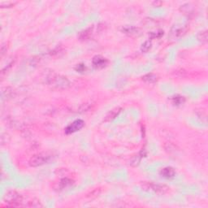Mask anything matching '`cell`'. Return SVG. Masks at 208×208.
I'll use <instances>...</instances> for the list:
<instances>
[{
  "label": "cell",
  "instance_id": "obj_1",
  "mask_svg": "<svg viewBox=\"0 0 208 208\" xmlns=\"http://www.w3.org/2000/svg\"><path fill=\"white\" fill-rule=\"evenodd\" d=\"M46 83L51 88L55 90H66L71 85L68 78L54 72L46 76Z\"/></svg>",
  "mask_w": 208,
  "mask_h": 208
},
{
  "label": "cell",
  "instance_id": "obj_2",
  "mask_svg": "<svg viewBox=\"0 0 208 208\" xmlns=\"http://www.w3.org/2000/svg\"><path fill=\"white\" fill-rule=\"evenodd\" d=\"M5 201L10 206H21L23 202L22 195L14 190H10L5 195Z\"/></svg>",
  "mask_w": 208,
  "mask_h": 208
},
{
  "label": "cell",
  "instance_id": "obj_3",
  "mask_svg": "<svg viewBox=\"0 0 208 208\" xmlns=\"http://www.w3.org/2000/svg\"><path fill=\"white\" fill-rule=\"evenodd\" d=\"M52 155L48 153H40L34 155L29 160V165L31 167H39L48 164L51 160Z\"/></svg>",
  "mask_w": 208,
  "mask_h": 208
},
{
  "label": "cell",
  "instance_id": "obj_4",
  "mask_svg": "<svg viewBox=\"0 0 208 208\" xmlns=\"http://www.w3.org/2000/svg\"><path fill=\"white\" fill-rule=\"evenodd\" d=\"M85 125V122L82 120H76L70 124L65 128V133L72 134L81 129Z\"/></svg>",
  "mask_w": 208,
  "mask_h": 208
},
{
  "label": "cell",
  "instance_id": "obj_5",
  "mask_svg": "<svg viewBox=\"0 0 208 208\" xmlns=\"http://www.w3.org/2000/svg\"><path fill=\"white\" fill-rule=\"evenodd\" d=\"M144 188L148 189V190L153 191L156 194H164L168 190V187L164 185L153 184V183H146L144 185Z\"/></svg>",
  "mask_w": 208,
  "mask_h": 208
},
{
  "label": "cell",
  "instance_id": "obj_6",
  "mask_svg": "<svg viewBox=\"0 0 208 208\" xmlns=\"http://www.w3.org/2000/svg\"><path fill=\"white\" fill-rule=\"evenodd\" d=\"M93 65L96 68H103L107 64V60L100 55L94 56L92 60Z\"/></svg>",
  "mask_w": 208,
  "mask_h": 208
},
{
  "label": "cell",
  "instance_id": "obj_7",
  "mask_svg": "<svg viewBox=\"0 0 208 208\" xmlns=\"http://www.w3.org/2000/svg\"><path fill=\"white\" fill-rule=\"evenodd\" d=\"M160 175L165 179H168V180H170L172 179L176 176V172L171 167H167V168H163L161 172H160Z\"/></svg>",
  "mask_w": 208,
  "mask_h": 208
},
{
  "label": "cell",
  "instance_id": "obj_8",
  "mask_svg": "<svg viewBox=\"0 0 208 208\" xmlns=\"http://www.w3.org/2000/svg\"><path fill=\"white\" fill-rule=\"evenodd\" d=\"M138 28L135 27V26L133 25H126L124 26V28H123L122 31L125 34H128V35H130V36H132V35H136L138 32Z\"/></svg>",
  "mask_w": 208,
  "mask_h": 208
},
{
  "label": "cell",
  "instance_id": "obj_9",
  "mask_svg": "<svg viewBox=\"0 0 208 208\" xmlns=\"http://www.w3.org/2000/svg\"><path fill=\"white\" fill-rule=\"evenodd\" d=\"M120 112H121V109H120V108H115V109L112 110L106 116V118H105V121H106V122H108V121H111V120H114L116 116L120 114Z\"/></svg>",
  "mask_w": 208,
  "mask_h": 208
},
{
  "label": "cell",
  "instance_id": "obj_10",
  "mask_svg": "<svg viewBox=\"0 0 208 208\" xmlns=\"http://www.w3.org/2000/svg\"><path fill=\"white\" fill-rule=\"evenodd\" d=\"M92 32H93V28H89L87 29L84 30L83 32H81L79 35V38L80 40L82 41H86L90 39V37L92 36Z\"/></svg>",
  "mask_w": 208,
  "mask_h": 208
},
{
  "label": "cell",
  "instance_id": "obj_11",
  "mask_svg": "<svg viewBox=\"0 0 208 208\" xmlns=\"http://www.w3.org/2000/svg\"><path fill=\"white\" fill-rule=\"evenodd\" d=\"M157 80H158L157 76L153 74V73H148V74L142 76V81H144L146 83H150V84H153V83L157 81Z\"/></svg>",
  "mask_w": 208,
  "mask_h": 208
},
{
  "label": "cell",
  "instance_id": "obj_12",
  "mask_svg": "<svg viewBox=\"0 0 208 208\" xmlns=\"http://www.w3.org/2000/svg\"><path fill=\"white\" fill-rule=\"evenodd\" d=\"M2 94L3 98H12V97H14L15 90L12 88H11V87H7V88H5L3 90Z\"/></svg>",
  "mask_w": 208,
  "mask_h": 208
},
{
  "label": "cell",
  "instance_id": "obj_13",
  "mask_svg": "<svg viewBox=\"0 0 208 208\" xmlns=\"http://www.w3.org/2000/svg\"><path fill=\"white\" fill-rule=\"evenodd\" d=\"M185 101V99L184 97L180 96V95H176V96L172 98V103L176 105V106H180V105L184 103Z\"/></svg>",
  "mask_w": 208,
  "mask_h": 208
},
{
  "label": "cell",
  "instance_id": "obj_14",
  "mask_svg": "<svg viewBox=\"0 0 208 208\" xmlns=\"http://www.w3.org/2000/svg\"><path fill=\"white\" fill-rule=\"evenodd\" d=\"M72 180L68 178L62 179L60 182V185L61 189L68 188V187H69L70 185H72Z\"/></svg>",
  "mask_w": 208,
  "mask_h": 208
},
{
  "label": "cell",
  "instance_id": "obj_15",
  "mask_svg": "<svg viewBox=\"0 0 208 208\" xmlns=\"http://www.w3.org/2000/svg\"><path fill=\"white\" fill-rule=\"evenodd\" d=\"M198 41L202 42V43H205V42H207V39H208L207 31L205 30V31H202V32L199 33L198 35Z\"/></svg>",
  "mask_w": 208,
  "mask_h": 208
},
{
  "label": "cell",
  "instance_id": "obj_16",
  "mask_svg": "<svg viewBox=\"0 0 208 208\" xmlns=\"http://www.w3.org/2000/svg\"><path fill=\"white\" fill-rule=\"evenodd\" d=\"M151 46H152V43L150 42V40L146 41V42L142 45V47H141V50L142 52H144V53H146V52H148L149 50L151 49Z\"/></svg>",
  "mask_w": 208,
  "mask_h": 208
},
{
  "label": "cell",
  "instance_id": "obj_17",
  "mask_svg": "<svg viewBox=\"0 0 208 208\" xmlns=\"http://www.w3.org/2000/svg\"><path fill=\"white\" fill-rule=\"evenodd\" d=\"M164 35V31H159L155 34V33H152L151 34V36H152V38H160L161 37Z\"/></svg>",
  "mask_w": 208,
  "mask_h": 208
},
{
  "label": "cell",
  "instance_id": "obj_18",
  "mask_svg": "<svg viewBox=\"0 0 208 208\" xmlns=\"http://www.w3.org/2000/svg\"><path fill=\"white\" fill-rule=\"evenodd\" d=\"M76 70L79 72H85V70H86V66L82 64H77V66L76 67Z\"/></svg>",
  "mask_w": 208,
  "mask_h": 208
},
{
  "label": "cell",
  "instance_id": "obj_19",
  "mask_svg": "<svg viewBox=\"0 0 208 208\" xmlns=\"http://www.w3.org/2000/svg\"><path fill=\"white\" fill-rule=\"evenodd\" d=\"M90 108V106L89 105L88 103L83 104V105H82V106L80 107V111H79V112H86V111H88Z\"/></svg>",
  "mask_w": 208,
  "mask_h": 208
}]
</instances>
